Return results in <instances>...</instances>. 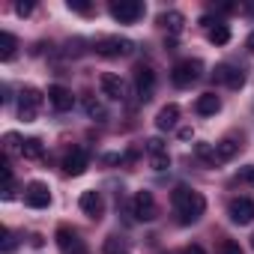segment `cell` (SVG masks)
<instances>
[{
    "label": "cell",
    "mask_w": 254,
    "mask_h": 254,
    "mask_svg": "<svg viewBox=\"0 0 254 254\" xmlns=\"http://www.w3.org/2000/svg\"><path fill=\"white\" fill-rule=\"evenodd\" d=\"M171 203H174V212H177L180 224H191V221H197V218L203 215V209H206L203 194L194 191V189H189V186H177V189L171 191Z\"/></svg>",
    "instance_id": "1"
},
{
    "label": "cell",
    "mask_w": 254,
    "mask_h": 254,
    "mask_svg": "<svg viewBox=\"0 0 254 254\" xmlns=\"http://www.w3.org/2000/svg\"><path fill=\"white\" fill-rule=\"evenodd\" d=\"M200 72H203V63L200 60H180L174 69H171V81H174V87H191L197 78H200Z\"/></svg>",
    "instance_id": "2"
},
{
    "label": "cell",
    "mask_w": 254,
    "mask_h": 254,
    "mask_svg": "<svg viewBox=\"0 0 254 254\" xmlns=\"http://www.w3.org/2000/svg\"><path fill=\"white\" fill-rule=\"evenodd\" d=\"M42 102H45V96H42L36 87L21 90V96H18V120L33 123V120H36V114H39V108H42Z\"/></svg>",
    "instance_id": "3"
},
{
    "label": "cell",
    "mask_w": 254,
    "mask_h": 254,
    "mask_svg": "<svg viewBox=\"0 0 254 254\" xmlns=\"http://www.w3.org/2000/svg\"><path fill=\"white\" fill-rule=\"evenodd\" d=\"M108 9H111L114 21H120V24H132L144 15V3H138V0H111Z\"/></svg>",
    "instance_id": "4"
},
{
    "label": "cell",
    "mask_w": 254,
    "mask_h": 254,
    "mask_svg": "<svg viewBox=\"0 0 254 254\" xmlns=\"http://www.w3.org/2000/svg\"><path fill=\"white\" fill-rule=\"evenodd\" d=\"M93 48H96L99 57H126V54H132V42L120 39V36H102V39H96Z\"/></svg>",
    "instance_id": "5"
},
{
    "label": "cell",
    "mask_w": 254,
    "mask_h": 254,
    "mask_svg": "<svg viewBox=\"0 0 254 254\" xmlns=\"http://www.w3.org/2000/svg\"><path fill=\"white\" fill-rule=\"evenodd\" d=\"M132 215L138 218V221H153L156 215H159V206H156V197H153V191H138L135 197H132Z\"/></svg>",
    "instance_id": "6"
},
{
    "label": "cell",
    "mask_w": 254,
    "mask_h": 254,
    "mask_svg": "<svg viewBox=\"0 0 254 254\" xmlns=\"http://www.w3.org/2000/svg\"><path fill=\"white\" fill-rule=\"evenodd\" d=\"M135 93L141 102H150L156 93V72L150 66H138L135 69Z\"/></svg>",
    "instance_id": "7"
},
{
    "label": "cell",
    "mask_w": 254,
    "mask_h": 254,
    "mask_svg": "<svg viewBox=\"0 0 254 254\" xmlns=\"http://www.w3.org/2000/svg\"><path fill=\"white\" fill-rule=\"evenodd\" d=\"M227 215L233 224H251L254 221V200L251 197H233L227 203Z\"/></svg>",
    "instance_id": "8"
},
{
    "label": "cell",
    "mask_w": 254,
    "mask_h": 254,
    "mask_svg": "<svg viewBox=\"0 0 254 254\" xmlns=\"http://www.w3.org/2000/svg\"><path fill=\"white\" fill-rule=\"evenodd\" d=\"M24 203L33 206V209H45V206L51 203V191H48V186L39 183V180L27 183V189H24Z\"/></svg>",
    "instance_id": "9"
},
{
    "label": "cell",
    "mask_w": 254,
    "mask_h": 254,
    "mask_svg": "<svg viewBox=\"0 0 254 254\" xmlns=\"http://www.w3.org/2000/svg\"><path fill=\"white\" fill-rule=\"evenodd\" d=\"M57 245H60L63 254H90L87 245H84V239H78V233L69 230V227H60L57 230Z\"/></svg>",
    "instance_id": "10"
},
{
    "label": "cell",
    "mask_w": 254,
    "mask_h": 254,
    "mask_svg": "<svg viewBox=\"0 0 254 254\" xmlns=\"http://www.w3.org/2000/svg\"><path fill=\"white\" fill-rule=\"evenodd\" d=\"M99 87H102V93H105L108 99H114V102H123V99H126V84H123V78L114 75V72H105V75L99 78Z\"/></svg>",
    "instance_id": "11"
},
{
    "label": "cell",
    "mask_w": 254,
    "mask_h": 254,
    "mask_svg": "<svg viewBox=\"0 0 254 254\" xmlns=\"http://www.w3.org/2000/svg\"><path fill=\"white\" fill-rule=\"evenodd\" d=\"M48 102H51V108L54 111H72V105H75V96H72V90L69 87H63V84H54V87H48Z\"/></svg>",
    "instance_id": "12"
},
{
    "label": "cell",
    "mask_w": 254,
    "mask_h": 254,
    "mask_svg": "<svg viewBox=\"0 0 254 254\" xmlns=\"http://www.w3.org/2000/svg\"><path fill=\"white\" fill-rule=\"evenodd\" d=\"M87 165H90V159H87V150H81V147L69 150L66 159H63V171H66L69 177H81V174L87 171Z\"/></svg>",
    "instance_id": "13"
},
{
    "label": "cell",
    "mask_w": 254,
    "mask_h": 254,
    "mask_svg": "<svg viewBox=\"0 0 254 254\" xmlns=\"http://www.w3.org/2000/svg\"><path fill=\"white\" fill-rule=\"evenodd\" d=\"M215 81H218V84H227L230 90H239V87L245 84V75H242V69H236V66H230V63H221V66L215 69Z\"/></svg>",
    "instance_id": "14"
},
{
    "label": "cell",
    "mask_w": 254,
    "mask_h": 254,
    "mask_svg": "<svg viewBox=\"0 0 254 254\" xmlns=\"http://www.w3.org/2000/svg\"><path fill=\"white\" fill-rule=\"evenodd\" d=\"M78 206H81L84 215H90V218H102V212H105V200H102V194H99L96 189L84 191L81 200H78Z\"/></svg>",
    "instance_id": "15"
},
{
    "label": "cell",
    "mask_w": 254,
    "mask_h": 254,
    "mask_svg": "<svg viewBox=\"0 0 254 254\" xmlns=\"http://www.w3.org/2000/svg\"><path fill=\"white\" fill-rule=\"evenodd\" d=\"M236 153H239V144H236L233 138H224V141H218V144L212 147V159H209V165H224V162H230Z\"/></svg>",
    "instance_id": "16"
},
{
    "label": "cell",
    "mask_w": 254,
    "mask_h": 254,
    "mask_svg": "<svg viewBox=\"0 0 254 254\" xmlns=\"http://www.w3.org/2000/svg\"><path fill=\"white\" fill-rule=\"evenodd\" d=\"M200 24L206 27V36H209L212 45H227L230 42V27L227 24H221V21L212 24V18H200Z\"/></svg>",
    "instance_id": "17"
},
{
    "label": "cell",
    "mask_w": 254,
    "mask_h": 254,
    "mask_svg": "<svg viewBox=\"0 0 254 254\" xmlns=\"http://www.w3.org/2000/svg\"><path fill=\"white\" fill-rule=\"evenodd\" d=\"M194 111H197L200 117H212V114H218V111H221V99H218L215 93H203V96H197Z\"/></svg>",
    "instance_id": "18"
},
{
    "label": "cell",
    "mask_w": 254,
    "mask_h": 254,
    "mask_svg": "<svg viewBox=\"0 0 254 254\" xmlns=\"http://www.w3.org/2000/svg\"><path fill=\"white\" fill-rule=\"evenodd\" d=\"M159 24L168 30V33H183V24H186V18H183V12H177V9H171V12H162L159 15Z\"/></svg>",
    "instance_id": "19"
},
{
    "label": "cell",
    "mask_w": 254,
    "mask_h": 254,
    "mask_svg": "<svg viewBox=\"0 0 254 254\" xmlns=\"http://www.w3.org/2000/svg\"><path fill=\"white\" fill-rule=\"evenodd\" d=\"M177 120H180V108L177 105H165L159 111V117H156V126H159L162 132H168V129H174V126H177Z\"/></svg>",
    "instance_id": "20"
},
{
    "label": "cell",
    "mask_w": 254,
    "mask_h": 254,
    "mask_svg": "<svg viewBox=\"0 0 254 254\" xmlns=\"http://www.w3.org/2000/svg\"><path fill=\"white\" fill-rule=\"evenodd\" d=\"M84 111H87V117L96 120V123H105V120H108V108H105L99 99H93V96L84 99Z\"/></svg>",
    "instance_id": "21"
},
{
    "label": "cell",
    "mask_w": 254,
    "mask_h": 254,
    "mask_svg": "<svg viewBox=\"0 0 254 254\" xmlns=\"http://www.w3.org/2000/svg\"><path fill=\"white\" fill-rule=\"evenodd\" d=\"M15 48H18V39L12 36V33H0V60H3V63H9L12 57H15Z\"/></svg>",
    "instance_id": "22"
},
{
    "label": "cell",
    "mask_w": 254,
    "mask_h": 254,
    "mask_svg": "<svg viewBox=\"0 0 254 254\" xmlns=\"http://www.w3.org/2000/svg\"><path fill=\"white\" fill-rule=\"evenodd\" d=\"M21 156H24V159H30V162H36V159H42V156H45V144H42L39 138H27V141H24Z\"/></svg>",
    "instance_id": "23"
},
{
    "label": "cell",
    "mask_w": 254,
    "mask_h": 254,
    "mask_svg": "<svg viewBox=\"0 0 254 254\" xmlns=\"http://www.w3.org/2000/svg\"><path fill=\"white\" fill-rule=\"evenodd\" d=\"M21 150H24V141H21L15 132H9V135L3 138V156H6V159H9V156H15V153L21 156Z\"/></svg>",
    "instance_id": "24"
},
{
    "label": "cell",
    "mask_w": 254,
    "mask_h": 254,
    "mask_svg": "<svg viewBox=\"0 0 254 254\" xmlns=\"http://www.w3.org/2000/svg\"><path fill=\"white\" fill-rule=\"evenodd\" d=\"M147 153H150V156H162V153H168V147H165L162 138H150V141H147Z\"/></svg>",
    "instance_id": "25"
},
{
    "label": "cell",
    "mask_w": 254,
    "mask_h": 254,
    "mask_svg": "<svg viewBox=\"0 0 254 254\" xmlns=\"http://www.w3.org/2000/svg\"><path fill=\"white\" fill-rule=\"evenodd\" d=\"M150 165H153V171H168V168H171V156H168V153L150 156Z\"/></svg>",
    "instance_id": "26"
},
{
    "label": "cell",
    "mask_w": 254,
    "mask_h": 254,
    "mask_svg": "<svg viewBox=\"0 0 254 254\" xmlns=\"http://www.w3.org/2000/svg\"><path fill=\"white\" fill-rule=\"evenodd\" d=\"M218 254H242V248H239V242H233V239H224V242L218 245Z\"/></svg>",
    "instance_id": "27"
},
{
    "label": "cell",
    "mask_w": 254,
    "mask_h": 254,
    "mask_svg": "<svg viewBox=\"0 0 254 254\" xmlns=\"http://www.w3.org/2000/svg\"><path fill=\"white\" fill-rule=\"evenodd\" d=\"M0 251H3V254H12V251H15V236H12V230H3V245H0Z\"/></svg>",
    "instance_id": "28"
},
{
    "label": "cell",
    "mask_w": 254,
    "mask_h": 254,
    "mask_svg": "<svg viewBox=\"0 0 254 254\" xmlns=\"http://www.w3.org/2000/svg\"><path fill=\"white\" fill-rule=\"evenodd\" d=\"M69 9L81 12V15H90V3H84V0H69Z\"/></svg>",
    "instance_id": "29"
},
{
    "label": "cell",
    "mask_w": 254,
    "mask_h": 254,
    "mask_svg": "<svg viewBox=\"0 0 254 254\" xmlns=\"http://www.w3.org/2000/svg\"><path fill=\"white\" fill-rule=\"evenodd\" d=\"M239 180H242L245 186H251V189H254V165H248V168H242V174H239Z\"/></svg>",
    "instance_id": "30"
},
{
    "label": "cell",
    "mask_w": 254,
    "mask_h": 254,
    "mask_svg": "<svg viewBox=\"0 0 254 254\" xmlns=\"http://www.w3.org/2000/svg\"><path fill=\"white\" fill-rule=\"evenodd\" d=\"M15 12L24 18V15H30L33 12V3H24V0H21V3H15Z\"/></svg>",
    "instance_id": "31"
},
{
    "label": "cell",
    "mask_w": 254,
    "mask_h": 254,
    "mask_svg": "<svg viewBox=\"0 0 254 254\" xmlns=\"http://www.w3.org/2000/svg\"><path fill=\"white\" fill-rule=\"evenodd\" d=\"M197 156L209 162V159H212V147H209V144H197Z\"/></svg>",
    "instance_id": "32"
},
{
    "label": "cell",
    "mask_w": 254,
    "mask_h": 254,
    "mask_svg": "<svg viewBox=\"0 0 254 254\" xmlns=\"http://www.w3.org/2000/svg\"><path fill=\"white\" fill-rule=\"evenodd\" d=\"M180 254H206V251H203L200 245H186V248H183Z\"/></svg>",
    "instance_id": "33"
},
{
    "label": "cell",
    "mask_w": 254,
    "mask_h": 254,
    "mask_svg": "<svg viewBox=\"0 0 254 254\" xmlns=\"http://www.w3.org/2000/svg\"><path fill=\"white\" fill-rule=\"evenodd\" d=\"M30 245H33V248H42V245H45V239H42L39 233H33V236H30Z\"/></svg>",
    "instance_id": "34"
},
{
    "label": "cell",
    "mask_w": 254,
    "mask_h": 254,
    "mask_svg": "<svg viewBox=\"0 0 254 254\" xmlns=\"http://www.w3.org/2000/svg\"><path fill=\"white\" fill-rule=\"evenodd\" d=\"M245 48H248V54H254V33H251V36L245 39Z\"/></svg>",
    "instance_id": "35"
},
{
    "label": "cell",
    "mask_w": 254,
    "mask_h": 254,
    "mask_svg": "<svg viewBox=\"0 0 254 254\" xmlns=\"http://www.w3.org/2000/svg\"><path fill=\"white\" fill-rule=\"evenodd\" d=\"M251 248H254V236H251Z\"/></svg>",
    "instance_id": "36"
}]
</instances>
